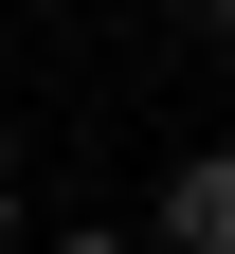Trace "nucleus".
<instances>
[{
	"mask_svg": "<svg viewBox=\"0 0 235 254\" xmlns=\"http://www.w3.org/2000/svg\"><path fill=\"white\" fill-rule=\"evenodd\" d=\"M163 254H235V145L163 164Z\"/></svg>",
	"mask_w": 235,
	"mask_h": 254,
	"instance_id": "f257e3e1",
	"label": "nucleus"
},
{
	"mask_svg": "<svg viewBox=\"0 0 235 254\" xmlns=\"http://www.w3.org/2000/svg\"><path fill=\"white\" fill-rule=\"evenodd\" d=\"M54 254H145V236H54Z\"/></svg>",
	"mask_w": 235,
	"mask_h": 254,
	"instance_id": "f03ea898",
	"label": "nucleus"
},
{
	"mask_svg": "<svg viewBox=\"0 0 235 254\" xmlns=\"http://www.w3.org/2000/svg\"><path fill=\"white\" fill-rule=\"evenodd\" d=\"M0 236H18V182H0Z\"/></svg>",
	"mask_w": 235,
	"mask_h": 254,
	"instance_id": "7ed1b4c3",
	"label": "nucleus"
},
{
	"mask_svg": "<svg viewBox=\"0 0 235 254\" xmlns=\"http://www.w3.org/2000/svg\"><path fill=\"white\" fill-rule=\"evenodd\" d=\"M217 55H235V0H217Z\"/></svg>",
	"mask_w": 235,
	"mask_h": 254,
	"instance_id": "20e7f679",
	"label": "nucleus"
},
{
	"mask_svg": "<svg viewBox=\"0 0 235 254\" xmlns=\"http://www.w3.org/2000/svg\"><path fill=\"white\" fill-rule=\"evenodd\" d=\"M181 18H217V0H181Z\"/></svg>",
	"mask_w": 235,
	"mask_h": 254,
	"instance_id": "39448f33",
	"label": "nucleus"
}]
</instances>
